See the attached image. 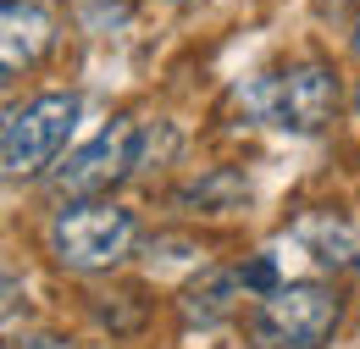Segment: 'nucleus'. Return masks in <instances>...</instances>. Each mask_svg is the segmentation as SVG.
<instances>
[{
	"instance_id": "nucleus-1",
	"label": "nucleus",
	"mask_w": 360,
	"mask_h": 349,
	"mask_svg": "<svg viewBox=\"0 0 360 349\" xmlns=\"http://www.w3.org/2000/svg\"><path fill=\"white\" fill-rule=\"evenodd\" d=\"M244 111L266 128H283V133H321L338 111V72L327 61H288L277 72H261L238 89Z\"/></svg>"
},
{
	"instance_id": "nucleus-2",
	"label": "nucleus",
	"mask_w": 360,
	"mask_h": 349,
	"mask_svg": "<svg viewBox=\"0 0 360 349\" xmlns=\"http://www.w3.org/2000/svg\"><path fill=\"white\" fill-rule=\"evenodd\" d=\"M344 322V300L327 283H277L271 294H261V305L250 310V344L255 349H321L333 344Z\"/></svg>"
},
{
	"instance_id": "nucleus-3",
	"label": "nucleus",
	"mask_w": 360,
	"mask_h": 349,
	"mask_svg": "<svg viewBox=\"0 0 360 349\" xmlns=\"http://www.w3.org/2000/svg\"><path fill=\"white\" fill-rule=\"evenodd\" d=\"M134 211L117 200H67L50 222V255L67 272H100L134 250Z\"/></svg>"
},
{
	"instance_id": "nucleus-4",
	"label": "nucleus",
	"mask_w": 360,
	"mask_h": 349,
	"mask_svg": "<svg viewBox=\"0 0 360 349\" xmlns=\"http://www.w3.org/2000/svg\"><path fill=\"white\" fill-rule=\"evenodd\" d=\"M72 128H78V94H39L22 111H11L6 133H0L6 177H39L67 150Z\"/></svg>"
},
{
	"instance_id": "nucleus-5",
	"label": "nucleus",
	"mask_w": 360,
	"mask_h": 349,
	"mask_svg": "<svg viewBox=\"0 0 360 349\" xmlns=\"http://www.w3.org/2000/svg\"><path fill=\"white\" fill-rule=\"evenodd\" d=\"M139 161H144V122L117 117L94 144H84L78 156H67V167H61L56 183H61V194H72V200H94V194H105L111 183H122Z\"/></svg>"
},
{
	"instance_id": "nucleus-6",
	"label": "nucleus",
	"mask_w": 360,
	"mask_h": 349,
	"mask_svg": "<svg viewBox=\"0 0 360 349\" xmlns=\"http://www.w3.org/2000/svg\"><path fill=\"white\" fill-rule=\"evenodd\" d=\"M56 39V17L45 0H6L0 6V61L17 78L22 67H34Z\"/></svg>"
},
{
	"instance_id": "nucleus-7",
	"label": "nucleus",
	"mask_w": 360,
	"mask_h": 349,
	"mask_svg": "<svg viewBox=\"0 0 360 349\" xmlns=\"http://www.w3.org/2000/svg\"><path fill=\"white\" fill-rule=\"evenodd\" d=\"M288 244L300 250V261L321 266V272H344V266H355V255H360L355 227L338 217V211H305V217L288 227Z\"/></svg>"
},
{
	"instance_id": "nucleus-8",
	"label": "nucleus",
	"mask_w": 360,
	"mask_h": 349,
	"mask_svg": "<svg viewBox=\"0 0 360 349\" xmlns=\"http://www.w3.org/2000/svg\"><path fill=\"white\" fill-rule=\"evenodd\" d=\"M244 288V277L238 272H205L194 288H188V300H183V316L188 322H200V327H211V322H222L227 310H233V294Z\"/></svg>"
},
{
	"instance_id": "nucleus-9",
	"label": "nucleus",
	"mask_w": 360,
	"mask_h": 349,
	"mask_svg": "<svg viewBox=\"0 0 360 349\" xmlns=\"http://www.w3.org/2000/svg\"><path fill=\"white\" fill-rule=\"evenodd\" d=\"M250 189H244V177L233 172H211L205 183H194V189H183V200H194V205H205V211H222L227 200H244Z\"/></svg>"
},
{
	"instance_id": "nucleus-10",
	"label": "nucleus",
	"mask_w": 360,
	"mask_h": 349,
	"mask_svg": "<svg viewBox=\"0 0 360 349\" xmlns=\"http://www.w3.org/2000/svg\"><path fill=\"white\" fill-rule=\"evenodd\" d=\"M6 349H67L61 338H11Z\"/></svg>"
},
{
	"instance_id": "nucleus-11",
	"label": "nucleus",
	"mask_w": 360,
	"mask_h": 349,
	"mask_svg": "<svg viewBox=\"0 0 360 349\" xmlns=\"http://www.w3.org/2000/svg\"><path fill=\"white\" fill-rule=\"evenodd\" d=\"M355 56H360V17H355Z\"/></svg>"
},
{
	"instance_id": "nucleus-12",
	"label": "nucleus",
	"mask_w": 360,
	"mask_h": 349,
	"mask_svg": "<svg viewBox=\"0 0 360 349\" xmlns=\"http://www.w3.org/2000/svg\"><path fill=\"white\" fill-rule=\"evenodd\" d=\"M355 117H360V89H355Z\"/></svg>"
},
{
	"instance_id": "nucleus-13",
	"label": "nucleus",
	"mask_w": 360,
	"mask_h": 349,
	"mask_svg": "<svg viewBox=\"0 0 360 349\" xmlns=\"http://www.w3.org/2000/svg\"><path fill=\"white\" fill-rule=\"evenodd\" d=\"M178 6H188V0H178Z\"/></svg>"
}]
</instances>
